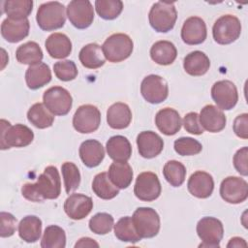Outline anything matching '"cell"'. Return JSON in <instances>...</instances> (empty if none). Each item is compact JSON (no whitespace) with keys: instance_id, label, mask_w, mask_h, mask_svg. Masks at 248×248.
I'll use <instances>...</instances> for the list:
<instances>
[{"instance_id":"681fc988","label":"cell","mask_w":248,"mask_h":248,"mask_svg":"<svg viewBox=\"0 0 248 248\" xmlns=\"http://www.w3.org/2000/svg\"><path fill=\"white\" fill-rule=\"evenodd\" d=\"M78 247H99V243L90 237H81L75 244V248Z\"/></svg>"},{"instance_id":"d6a6232c","label":"cell","mask_w":248,"mask_h":248,"mask_svg":"<svg viewBox=\"0 0 248 248\" xmlns=\"http://www.w3.org/2000/svg\"><path fill=\"white\" fill-rule=\"evenodd\" d=\"M32 0H7L3 2V12L11 19H26L32 13Z\"/></svg>"},{"instance_id":"3957f363","label":"cell","mask_w":248,"mask_h":248,"mask_svg":"<svg viewBox=\"0 0 248 248\" xmlns=\"http://www.w3.org/2000/svg\"><path fill=\"white\" fill-rule=\"evenodd\" d=\"M66 8L58 1H51L40 5L36 15L39 27L45 31H53L64 26L66 21Z\"/></svg>"},{"instance_id":"f546056e","label":"cell","mask_w":248,"mask_h":248,"mask_svg":"<svg viewBox=\"0 0 248 248\" xmlns=\"http://www.w3.org/2000/svg\"><path fill=\"white\" fill-rule=\"evenodd\" d=\"M108 178L118 189H126L133 180V170L127 162H113L108 171Z\"/></svg>"},{"instance_id":"e0dca14e","label":"cell","mask_w":248,"mask_h":248,"mask_svg":"<svg viewBox=\"0 0 248 248\" xmlns=\"http://www.w3.org/2000/svg\"><path fill=\"white\" fill-rule=\"evenodd\" d=\"M93 208V201L83 194H72L64 202V211L73 220L85 218Z\"/></svg>"},{"instance_id":"cb8c5ba5","label":"cell","mask_w":248,"mask_h":248,"mask_svg":"<svg viewBox=\"0 0 248 248\" xmlns=\"http://www.w3.org/2000/svg\"><path fill=\"white\" fill-rule=\"evenodd\" d=\"M46 49L50 57L63 59L72 52V42L69 37L63 33H52L47 37L45 43Z\"/></svg>"},{"instance_id":"7bdbcfd3","label":"cell","mask_w":248,"mask_h":248,"mask_svg":"<svg viewBox=\"0 0 248 248\" xmlns=\"http://www.w3.org/2000/svg\"><path fill=\"white\" fill-rule=\"evenodd\" d=\"M173 147L175 152L181 156L197 155L202 149V143L190 137H182L175 140Z\"/></svg>"},{"instance_id":"4316f807","label":"cell","mask_w":248,"mask_h":248,"mask_svg":"<svg viewBox=\"0 0 248 248\" xmlns=\"http://www.w3.org/2000/svg\"><path fill=\"white\" fill-rule=\"evenodd\" d=\"M51 80V71L46 63L30 65L25 73V81L28 88L32 90L39 89Z\"/></svg>"},{"instance_id":"5b68a950","label":"cell","mask_w":248,"mask_h":248,"mask_svg":"<svg viewBox=\"0 0 248 248\" xmlns=\"http://www.w3.org/2000/svg\"><path fill=\"white\" fill-rule=\"evenodd\" d=\"M133 48L134 43L132 39L124 33L110 35L102 46L105 58L111 63H118L130 57Z\"/></svg>"},{"instance_id":"b9f144b4","label":"cell","mask_w":248,"mask_h":248,"mask_svg":"<svg viewBox=\"0 0 248 248\" xmlns=\"http://www.w3.org/2000/svg\"><path fill=\"white\" fill-rule=\"evenodd\" d=\"M113 217L106 212H100L95 214L89 220V229L96 234H107L114 226Z\"/></svg>"},{"instance_id":"836d02e7","label":"cell","mask_w":248,"mask_h":248,"mask_svg":"<svg viewBox=\"0 0 248 248\" xmlns=\"http://www.w3.org/2000/svg\"><path fill=\"white\" fill-rule=\"evenodd\" d=\"M28 121L38 129H46L53 124L54 116L44 103H36L27 111Z\"/></svg>"},{"instance_id":"60d3db41","label":"cell","mask_w":248,"mask_h":248,"mask_svg":"<svg viewBox=\"0 0 248 248\" xmlns=\"http://www.w3.org/2000/svg\"><path fill=\"white\" fill-rule=\"evenodd\" d=\"M64 187L67 194L76 191L80 184V172L78 168L72 162H65L61 166Z\"/></svg>"},{"instance_id":"74e56055","label":"cell","mask_w":248,"mask_h":248,"mask_svg":"<svg viewBox=\"0 0 248 248\" xmlns=\"http://www.w3.org/2000/svg\"><path fill=\"white\" fill-rule=\"evenodd\" d=\"M66 246L65 231L56 225L46 228L41 240L42 248H64Z\"/></svg>"},{"instance_id":"52a82bcc","label":"cell","mask_w":248,"mask_h":248,"mask_svg":"<svg viewBox=\"0 0 248 248\" xmlns=\"http://www.w3.org/2000/svg\"><path fill=\"white\" fill-rule=\"evenodd\" d=\"M241 33V22L235 16L224 15L213 24L212 35L219 45H229L236 41Z\"/></svg>"},{"instance_id":"ac0fdd59","label":"cell","mask_w":248,"mask_h":248,"mask_svg":"<svg viewBox=\"0 0 248 248\" xmlns=\"http://www.w3.org/2000/svg\"><path fill=\"white\" fill-rule=\"evenodd\" d=\"M137 145L141 157L151 159L162 152L164 148V140L155 132L143 131L137 137Z\"/></svg>"},{"instance_id":"f6af8a7d","label":"cell","mask_w":248,"mask_h":248,"mask_svg":"<svg viewBox=\"0 0 248 248\" xmlns=\"http://www.w3.org/2000/svg\"><path fill=\"white\" fill-rule=\"evenodd\" d=\"M1 220V228H0V235L1 237H9L12 236L16 229V218L9 213V212H1L0 213Z\"/></svg>"},{"instance_id":"ee69618b","label":"cell","mask_w":248,"mask_h":248,"mask_svg":"<svg viewBox=\"0 0 248 248\" xmlns=\"http://www.w3.org/2000/svg\"><path fill=\"white\" fill-rule=\"evenodd\" d=\"M53 71L56 78L62 81H70L77 78L78 69L74 61L62 60L53 65Z\"/></svg>"},{"instance_id":"ab89813d","label":"cell","mask_w":248,"mask_h":248,"mask_svg":"<svg viewBox=\"0 0 248 248\" xmlns=\"http://www.w3.org/2000/svg\"><path fill=\"white\" fill-rule=\"evenodd\" d=\"M95 9L100 17L111 20L121 14L123 2L120 0H96Z\"/></svg>"},{"instance_id":"2e32d148","label":"cell","mask_w":248,"mask_h":248,"mask_svg":"<svg viewBox=\"0 0 248 248\" xmlns=\"http://www.w3.org/2000/svg\"><path fill=\"white\" fill-rule=\"evenodd\" d=\"M206 36V24L202 18L190 16L184 21L181 28V39L185 44L190 46L200 45L205 41Z\"/></svg>"},{"instance_id":"1f68e13d","label":"cell","mask_w":248,"mask_h":248,"mask_svg":"<svg viewBox=\"0 0 248 248\" xmlns=\"http://www.w3.org/2000/svg\"><path fill=\"white\" fill-rule=\"evenodd\" d=\"M42 221L39 217L28 215L23 217L18 224L19 237L28 243H34L41 237Z\"/></svg>"},{"instance_id":"7dc6e473","label":"cell","mask_w":248,"mask_h":248,"mask_svg":"<svg viewBox=\"0 0 248 248\" xmlns=\"http://www.w3.org/2000/svg\"><path fill=\"white\" fill-rule=\"evenodd\" d=\"M247 157H248V147L244 146L238 149L233 156V166L238 173L243 176L248 175V166H247Z\"/></svg>"},{"instance_id":"4fadbf2b","label":"cell","mask_w":248,"mask_h":248,"mask_svg":"<svg viewBox=\"0 0 248 248\" xmlns=\"http://www.w3.org/2000/svg\"><path fill=\"white\" fill-rule=\"evenodd\" d=\"M67 16L78 29L89 27L94 19V9L88 0H73L67 6Z\"/></svg>"},{"instance_id":"f35d334b","label":"cell","mask_w":248,"mask_h":248,"mask_svg":"<svg viewBox=\"0 0 248 248\" xmlns=\"http://www.w3.org/2000/svg\"><path fill=\"white\" fill-rule=\"evenodd\" d=\"M163 174L166 180L173 187H179L183 184L186 177L185 166L176 160L168 161L163 169Z\"/></svg>"},{"instance_id":"5bb4252c","label":"cell","mask_w":248,"mask_h":248,"mask_svg":"<svg viewBox=\"0 0 248 248\" xmlns=\"http://www.w3.org/2000/svg\"><path fill=\"white\" fill-rule=\"evenodd\" d=\"M220 195L229 203H241L248 198V183L238 176H228L221 182Z\"/></svg>"},{"instance_id":"d590c367","label":"cell","mask_w":248,"mask_h":248,"mask_svg":"<svg viewBox=\"0 0 248 248\" xmlns=\"http://www.w3.org/2000/svg\"><path fill=\"white\" fill-rule=\"evenodd\" d=\"M16 60L21 64L35 65L41 63L44 54L41 46L36 42H27L19 46L16 51Z\"/></svg>"},{"instance_id":"6da1fadb","label":"cell","mask_w":248,"mask_h":248,"mask_svg":"<svg viewBox=\"0 0 248 248\" xmlns=\"http://www.w3.org/2000/svg\"><path fill=\"white\" fill-rule=\"evenodd\" d=\"M61 193V180L58 170L54 166H48L41 173L35 183H25L21 187L22 196L34 202L45 200H55Z\"/></svg>"},{"instance_id":"7402d4cb","label":"cell","mask_w":248,"mask_h":248,"mask_svg":"<svg viewBox=\"0 0 248 248\" xmlns=\"http://www.w3.org/2000/svg\"><path fill=\"white\" fill-rule=\"evenodd\" d=\"M29 20H15L6 18L1 24V35L9 43H18L26 38L29 34Z\"/></svg>"},{"instance_id":"9c48e42d","label":"cell","mask_w":248,"mask_h":248,"mask_svg":"<svg viewBox=\"0 0 248 248\" xmlns=\"http://www.w3.org/2000/svg\"><path fill=\"white\" fill-rule=\"evenodd\" d=\"M197 233L201 240L200 247H220L224 235L222 222L214 217H203L197 224Z\"/></svg>"},{"instance_id":"f1b7e54d","label":"cell","mask_w":248,"mask_h":248,"mask_svg":"<svg viewBox=\"0 0 248 248\" xmlns=\"http://www.w3.org/2000/svg\"><path fill=\"white\" fill-rule=\"evenodd\" d=\"M210 67V60L207 55L200 50H195L187 54L183 61L185 72L193 77L203 76Z\"/></svg>"},{"instance_id":"ffe728a7","label":"cell","mask_w":248,"mask_h":248,"mask_svg":"<svg viewBox=\"0 0 248 248\" xmlns=\"http://www.w3.org/2000/svg\"><path fill=\"white\" fill-rule=\"evenodd\" d=\"M187 188L192 196L199 199H206L211 196L214 189L213 177L208 172L198 170L190 176Z\"/></svg>"},{"instance_id":"bcb514c9","label":"cell","mask_w":248,"mask_h":248,"mask_svg":"<svg viewBox=\"0 0 248 248\" xmlns=\"http://www.w3.org/2000/svg\"><path fill=\"white\" fill-rule=\"evenodd\" d=\"M184 129L193 135H202L203 133V129L199 120V114L197 112H189L183 118Z\"/></svg>"},{"instance_id":"7c38bea8","label":"cell","mask_w":248,"mask_h":248,"mask_svg":"<svg viewBox=\"0 0 248 248\" xmlns=\"http://www.w3.org/2000/svg\"><path fill=\"white\" fill-rule=\"evenodd\" d=\"M140 93L146 102L160 104L168 98L169 86L164 78L158 75H149L141 81Z\"/></svg>"},{"instance_id":"7a4b0ae2","label":"cell","mask_w":248,"mask_h":248,"mask_svg":"<svg viewBox=\"0 0 248 248\" xmlns=\"http://www.w3.org/2000/svg\"><path fill=\"white\" fill-rule=\"evenodd\" d=\"M34 140L33 131L23 125L11 123L5 119H1V136L0 146L2 150L11 147H24L29 145Z\"/></svg>"},{"instance_id":"83f0119b","label":"cell","mask_w":248,"mask_h":248,"mask_svg":"<svg viewBox=\"0 0 248 248\" xmlns=\"http://www.w3.org/2000/svg\"><path fill=\"white\" fill-rule=\"evenodd\" d=\"M176 56L177 49L175 46L170 41H158L154 43L150 48V57L158 65H170L174 62Z\"/></svg>"},{"instance_id":"277c9868","label":"cell","mask_w":248,"mask_h":248,"mask_svg":"<svg viewBox=\"0 0 248 248\" xmlns=\"http://www.w3.org/2000/svg\"><path fill=\"white\" fill-rule=\"evenodd\" d=\"M177 12L173 2L159 1L152 5L148 19L151 27L159 33L170 31L175 24Z\"/></svg>"},{"instance_id":"8fae6325","label":"cell","mask_w":248,"mask_h":248,"mask_svg":"<svg viewBox=\"0 0 248 248\" xmlns=\"http://www.w3.org/2000/svg\"><path fill=\"white\" fill-rule=\"evenodd\" d=\"M162 187L157 174L144 171L138 175L134 186V194L142 202H152L161 195Z\"/></svg>"},{"instance_id":"44dd1931","label":"cell","mask_w":248,"mask_h":248,"mask_svg":"<svg viewBox=\"0 0 248 248\" xmlns=\"http://www.w3.org/2000/svg\"><path fill=\"white\" fill-rule=\"evenodd\" d=\"M155 124L164 135L173 136L181 129L182 120L177 110L171 108H164L156 113Z\"/></svg>"},{"instance_id":"f907efd6","label":"cell","mask_w":248,"mask_h":248,"mask_svg":"<svg viewBox=\"0 0 248 248\" xmlns=\"http://www.w3.org/2000/svg\"><path fill=\"white\" fill-rule=\"evenodd\" d=\"M246 247L247 246V243L246 241L241 238V237H238V236H235V237H232L230 239L229 243L227 244V247L230 248V247Z\"/></svg>"},{"instance_id":"d6986e66","label":"cell","mask_w":248,"mask_h":248,"mask_svg":"<svg viewBox=\"0 0 248 248\" xmlns=\"http://www.w3.org/2000/svg\"><path fill=\"white\" fill-rule=\"evenodd\" d=\"M199 120L202 129L210 133L221 132L226 127L227 122L224 112L213 105H206L202 108Z\"/></svg>"},{"instance_id":"d4e9b609","label":"cell","mask_w":248,"mask_h":248,"mask_svg":"<svg viewBox=\"0 0 248 248\" xmlns=\"http://www.w3.org/2000/svg\"><path fill=\"white\" fill-rule=\"evenodd\" d=\"M132 121V111L125 103H114L107 111V122L112 129L122 130L127 128Z\"/></svg>"},{"instance_id":"8992f818","label":"cell","mask_w":248,"mask_h":248,"mask_svg":"<svg viewBox=\"0 0 248 248\" xmlns=\"http://www.w3.org/2000/svg\"><path fill=\"white\" fill-rule=\"evenodd\" d=\"M132 221L140 238H152L160 231V216L151 207H139L135 210Z\"/></svg>"},{"instance_id":"e575fe53","label":"cell","mask_w":248,"mask_h":248,"mask_svg":"<svg viewBox=\"0 0 248 248\" xmlns=\"http://www.w3.org/2000/svg\"><path fill=\"white\" fill-rule=\"evenodd\" d=\"M92 190L98 198L103 200H111L119 194V189L110 181L107 172H100L95 175Z\"/></svg>"},{"instance_id":"ba28073f","label":"cell","mask_w":248,"mask_h":248,"mask_svg":"<svg viewBox=\"0 0 248 248\" xmlns=\"http://www.w3.org/2000/svg\"><path fill=\"white\" fill-rule=\"evenodd\" d=\"M46 108L53 115H66L72 108L73 98L70 92L61 86H52L46 89L43 95Z\"/></svg>"},{"instance_id":"30bf717a","label":"cell","mask_w":248,"mask_h":248,"mask_svg":"<svg viewBox=\"0 0 248 248\" xmlns=\"http://www.w3.org/2000/svg\"><path fill=\"white\" fill-rule=\"evenodd\" d=\"M101 124V112L96 106L82 105L78 108L73 116V126L81 134L95 132Z\"/></svg>"},{"instance_id":"9a60e30c","label":"cell","mask_w":248,"mask_h":248,"mask_svg":"<svg viewBox=\"0 0 248 248\" xmlns=\"http://www.w3.org/2000/svg\"><path fill=\"white\" fill-rule=\"evenodd\" d=\"M211 97L220 109L230 110L238 101L237 88L231 80H218L212 85Z\"/></svg>"},{"instance_id":"c3c4849f","label":"cell","mask_w":248,"mask_h":248,"mask_svg":"<svg viewBox=\"0 0 248 248\" xmlns=\"http://www.w3.org/2000/svg\"><path fill=\"white\" fill-rule=\"evenodd\" d=\"M234 134L243 140L248 138V114L242 113L235 117L232 125Z\"/></svg>"},{"instance_id":"8d00e7d4","label":"cell","mask_w":248,"mask_h":248,"mask_svg":"<svg viewBox=\"0 0 248 248\" xmlns=\"http://www.w3.org/2000/svg\"><path fill=\"white\" fill-rule=\"evenodd\" d=\"M114 235L119 240L130 243H137L141 239L134 227L132 218L129 216L122 217L116 222L114 225Z\"/></svg>"},{"instance_id":"4dcf8cb0","label":"cell","mask_w":248,"mask_h":248,"mask_svg":"<svg viewBox=\"0 0 248 248\" xmlns=\"http://www.w3.org/2000/svg\"><path fill=\"white\" fill-rule=\"evenodd\" d=\"M78 59L81 65L87 69H98L106 62L102 46L96 43L84 46L79 51Z\"/></svg>"},{"instance_id":"484cf974","label":"cell","mask_w":248,"mask_h":248,"mask_svg":"<svg viewBox=\"0 0 248 248\" xmlns=\"http://www.w3.org/2000/svg\"><path fill=\"white\" fill-rule=\"evenodd\" d=\"M106 149L109 158L115 162H127L132 155V145L124 136H113L107 141Z\"/></svg>"},{"instance_id":"603a6c76","label":"cell","mask_w":248,"mask_h":248,"mask_svg":"<svg viewBox=\"0 0 248 248\" xmlns=\"http://www.w3.org/2000/svg\"><path fill=\"white\" fill-rule=\"evenodd\" d=\"M82 163L88 168H95L101 164L105 158V149L102 143L96 140H84L78 149Z\"/></svg>"}]
</instances>
